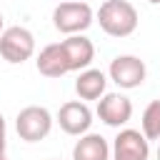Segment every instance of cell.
<instances>
[{
	"label": "cell",
	"mask_w": 160,
	"mask_h": 160,
	"mask_svg": "<svg viewBox=\"0 0 160 160\" xmlns=\"http://www.w3.org/2000/svg\"><path fill=\"white\" fill-rule=\"evenodd\" d=\"M138 10L128 0H105L98 10V22L110 38H128L138 30Z\"/></svg>",
	"instance_id": "6da1fadb"
},
{
	"label": "cell",
	"mask_w": 160,
	"mask_h": 160,
	"mask_svg": "<svg viewBox=\"0 0 160 160\" xmlns=\"http://www.w3.org/2000/svg\"><path fill=\"white\" fill-rule=\"evenodd\" d=\"M95 20V12L82 0H65L52 10V25L65 35H80L85 32Z\"/></svg>",
	"instance_id": "7a4b0ae2"
},
{
	"label": "cell",
	"mask_w": 160,
	"mask_h": 160,
	"mask_svg": "<svg viewBox=\"0 0 160 160\" xmlns=\"http://www.w3.org/2000/svg\"><path fill=\"white\" fill-rule=\"evenodd\" d=\"M15 130L25 142H40L52 130V115L42 105H28L15 118Z\"/></svg>",
	"instance_id": "3957f363"
},
{
	"label": "cell",
	"mask_w": 160,
	"mask_h": 160,
	"mask_svg": "<svg viewBox=\"0 0 160 160\" xmlns=\"http://www.w3.org/2000/svg\"><path fill=\"white\" fill-rule=\"evenodd\" d=\"M0 55L12 65L30 60L35 55V35L22 25L5 28L0 32Z\"/></svg>",
	"instance_id": "277c9868"
},
{
	"label": "cell",
	"mask_w": 160,
	"mask_h": 160,
	"mask_svg": "<svg viewBox=\"0 0 160 160\" xmlns=\"http://www.w3.org/2000/svg\"><path fill=\"white\" fill-rule=\"evenodd\" d=\"M108 75L115 85H120L125 90H132V88H140L145 82L148 68L138 55H118V58H112V62L108 68Z\"/></svg>",
	"instance_id": "5b68a950"
},
{
	"label": "cell",
	"mask_w": 160,
	"mask_h": 160,
	"mask_svg": "<svg viewBox=\"0 0 160 160\" xmlns=\"http://www.w3.org/2000/svg\"><path fill=\"white\" fill-rule=\"evenodd\" d=\"M150 158V140L132 128H125L115 135L110 160H148Z\"/></svg>",
	"instance_id": "8992f818"
},
{
	"label": "cell",
	"mask_w": 160,
	"mask_h": 160,
	"mask_svg": "<svg viewBox=\"0 0 160 160\" xmlns=\"http://www.w3.org/2000/svg\"><path fill=\"white\" fill-rule=\"evenodd\" d=\"M58 125L62 128V132L80 138L92 125V110L82 100H70V102L60 105V110H58Z\"/></svg>",
	"instance_id": "52a82bcc"
},
{
	"label": "cell",
	"mask_w": 160,
	"mask_h": 160,
	"mask_svg": "<svg viewBox=\"0 0 160 160\" xmlns=\"http://www.w3.org/2000/svg\"><path fill=\"white\" fill-rule=\"evenodd\" d=\"M95 112L105 125L120 128L132 118V102H130V98H125L120 92H105L98 100V110Z\"/></svg>",
	"instance_id": "ba28073f"
},
{
	"label": "cell",
	"mask_w": 160,
	"mask_h": 160,
	"mask_svg": "<svg viewBox=\"0 0 160 160\" xmlns=\"http://www.w3.org/2000/svg\"><path fill=\"white\" fill-rule=\"evenodd\" d=\"M60 45H62V50H65L70 72L90 68V62H92V58H95V45H92V40H88L85 35H68Z\"/></svg>",
	"instance_id": "9c48e42d"
},
{
	"label": "cell",
	"mask_w": 160,
	"mask_h": 160,
	"mask_svg": "<svg viewBox=\"0 0 160 160\" xmlns=\"http://www.w3.org/2000/svg\"><path fill=\"white\" fill-rule=\"evenodd\" d=\"M35 65H38V72L45 78H62L65 72H70V65H68V58H65V50L60 42L45 45L38 52Z\"/></svg>",
	"instance_id": "30bf717a"
},
{
	"label": "cell",
	"mask_w": 160,
	"mask_h": 160,
	"mask_svg": "<svg viewBox=\"0 0 160 160\" xmlns=\"http://www.w3.org/2000/svg\"><path fill=\"white\" fill-rule=\"evenodd\" d=\"M105 88H108V78L102 70H95V68L80 70L75 80V92L80 100H100L105 95Z\"/></svg>",
	"instance_id": "8fae6325"
},
{
	"label": "cell",
	"mask_w": 160,
	"mask_h": 160,
	"mask_svg": "<svg viewBox=\"0 0 160 160\" xmlns=\"http://www.w3.org/2000/svg\"><path fill=\"white\" fill-rule=\"evenodd\" d=\"M72 160H110V145L98 132H85L72 148Z\"/></svg>",
	"instance_id": "7c38bea8"
},
{
	"label": "cell",
	"mask_w": 160,
	"mask_h": 160,
	"mask_svg": "<svg viewBox=\"0 0 160 160\" xmlns=\"http://www.w3.org/2000/svg\"><path fill=\"white\" fill-rule=\"evenodd\" d=\"M140 132L148 140H160V100H150L148 108L142 110Z\"/></svg>",
	"instance_id": "4fadbf2b"
},
{
	"label": "cell",
	"mask_w": 160,
	"mask_h": 160,
	"mask_svg": "<svg viewBox=\"0 0 160 160\" xmlns=\"http://www.w3.org/2000/svg\"><path fill=\"white\" fill-rule=\"evenodd\" d=\"M5 145H8V128H5V118L0 112V155H5Z\"/></svg>",
	"instance_id": "5bb4252c"
},
{
	"label": "cell",
	"mask_w": 160,
	"mask_h": 160,
	"mask_svg": "<svg viewBox=\"0 0 160 160\" xmlns=\"http://www.w3.org/2000/svg\"><path fill=\"white\" fill-rule=\"evenodd\" d=\"M148 2H150V5H160V0H148Z\"/></svg>",
	"instance_id": "9a60e30c"
},
{
	"label": "cell",
	"mask_w": 160,
	"mask_h": 160,
	"mask_svg": "<svg viewBox=\"0 0 160 160\" xmlns=\"http://www.w3.org/2000/svg\"><path fill=\"white\" fill-rule=\"evenodd\" d=\"M2 30H5V28H2V12H0V32H2Z\"/></svg>",
	"instance_id": "2e32d148"
},
{
	"label": "cell",
	"mask_w": 160,
	"mask_h": 160,
	"mask_svg": "<svg viewBox=\"0 0 160 160\" xmlns=\"http://www.w3.org/2000/svg\"><path fill=\"white\" fill-rule=\"evenodd\" d=\"M158 160H160V145H158Z\"/></svg>",
	"instance_id": "e0dca14e"
},
{
	"label": "cell",
	"mask_w": 160,
	"mask_h": 160,
	"mask_svg": "<svg viewBox=\"0 0 160 160\" xmlns=\"http://www.w3.org/2000/svg\"><path fill=\"white\" fill-rule=\"evenodd\" d=\"M0 160H8V158H5V155H0Z\"/></svg>",
	"instance_id": "ac0fdd59"
},
{
	"label": "cell",
	"mask_w": 160,
	"mask_h": 160,
	"mask_svg": "<svg viewBox=\"0 0 160 160\" xmlns=\"http://www.w3.org/2000/svg\"><path fill=\"white\" fill-rule=\"evenodd\" d=\"M55 160H58V158H55Z\"/></svg>",
	"instance_id": "d6986e66"
}]
</instances>
